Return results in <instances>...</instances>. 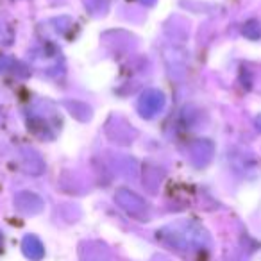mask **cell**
I'll return each instance as SVG.
<instances>
[{
  "mask_svg": "<svg viewBox=\"0 0 261 261\" xmlns=\"http://www.w3.org/2000/svg\"><path fill=\"white\" fill-rule=\"evenodd\" d=\"M158 238L179 250H200L210 245V236L193 222H177L158 231Z\"/></svg>",
  "mask_w": 261,
  "mask_h": 261,
  "instance_id": "cell-1",
  "label": "cell"
},
{
  "mask_svg": "<svg viewBox=\"0 0 261 261\" xmlns=\"http://www.w3.org/2000/svg\"><path fill=\"white\" fill-rule=\"evenodd\" d=\"M115 200L127 215H130L133 218L138 220H145L149 218V204L138 195V193L130 192L127 188H120L115 193Z\"/></svg>",
  "mask_w": 261,
  "mask_h": 261,
  "instance_id": "cell-2",
  "label": "cell"
},
{
  "mask_svg": "<svg viewBox=\"0 0 261 261\" xmlns=\"http://www.w3.org/2000/svg\"><path fill=\"white\" fill-rule=\"evenodd\" d=\"M165 108V95L160 90H147L138 100V111L143 118H152Z\"/></svg>",
  "mask_w": 261,
  "mask_h": 261,
  "instance_id": "cell-3",
  "label": "cell"
},
{
  "mask_svg": "<svg viewBox=\"0 0 261 261\" xmlns=\"http://www.w3.org/2000/svg\"><path fill=\"white\" fill-rule=\"evenodd\" d=\"M15 207L22 215H36L43 210L45 204H43V200L36 195V193L20 192L18 195L15 197Z\"/></svg>",
  "mask_w": 261,
  "mask_h": 261,
  "instance_id": "cell-4",
  "label": "cell"
},
{
  "mask_svg": "<svg viewBox=\"0 0 261 261\" xmlns=\"http://www.w3.org/2000/svg\"><path fill=\"white\" fill-rule=\"evenodd\" d=\"M213 156V143L207 140H199L190 147V160L195 167H206Z\"/></svg>",
  "mask_w": 261,
  "mask_h": 261,
  "instance_id": "cell-5",
  "label": "cell"
},
{
  "mask_svg": "<svg viewBox=\"0 0 261 261\" xmlns=\"http://www.w3.org/2000/svg\"><path fill=\"white\" fill-rule=\"evenodd\" d=\"M22 250L25 254V257H29L31 261H41L45 256V247L41 243V240L34 234H27L22 240Z\"/></svg>",
  "mask_w": 261,
  "mask_h": 261,
  "instance_id": "cell-6",
  "label": "cell"
},
{
  "mask_svg": "<svg viewBox=\"0 0 261 261\" xmlns=\"http://www.w3.org/2000/svg\"><path fill=\"white\" fill-rule=\"evenodd\" d=\"M243 34H245L249 40H257L261 38V23L257 20H249V22L243 25Z\"/></svg>",
  "mask_w": 261,
  "mask_h": 261,
  "instance_id": "cell-7",
  "label": "cell"
},
{
  "mask_svg": "<svg viewBox=\"0 0 261 261\" xmlns=\"http://www.w3.org/2000/svg\"><path fill=\"white\" fill-rule=\"evenodd\" d=\"M11 65H13L11 59H8L6 56H0V72H2V70H9Z\"/></svg>",
  "mask_w": 261,
  "mask_h": 261,
  "instance_id": "cell-8",
  "label": "cell"
},
{
  "mask_svg": "<svg viewBox=\"0 0 261 261\" xmlns=\"http://www.w3.org/2000/svg\"><path fill=\"white\" fill-rule=\"evenodd\" d=\"M256 125H257V129L261 130V115H259V116H257V118H256Z\"/></svg>",
  "mask_w": 261,
  "mask_h": 261,
  "instance_id": "cell-9",
  "label": "cell"
},
{
  "mask_svg": "<svg viewBox=\"0 0 261 261\" xmlns=\"http://www.w3.org/2000/svg\"><path fill=\"white\" fill-rule=\"evenodd\" d=\"M143 2H147V4H154V0H143Z\"/></svg>",
  "mask_w": 261,
  "mask_h": 261,
  "instance_id": "cell-10",
  "label": "cell"
},
{
  "mask_svg": "<svg viewBox=\"0 0 261 261\" xmlns=\"http://www.w3.org/2000/svg\"><path fill=\"white\" fill-rule=\"evenodd\" d=\"M0 242H2V240H0Z\"/></svg>",
  "mask_w": 261,
  "mask_h": 261,
  "instance_id": "cell-11",
  "label": "cell"
}]
</instances>
